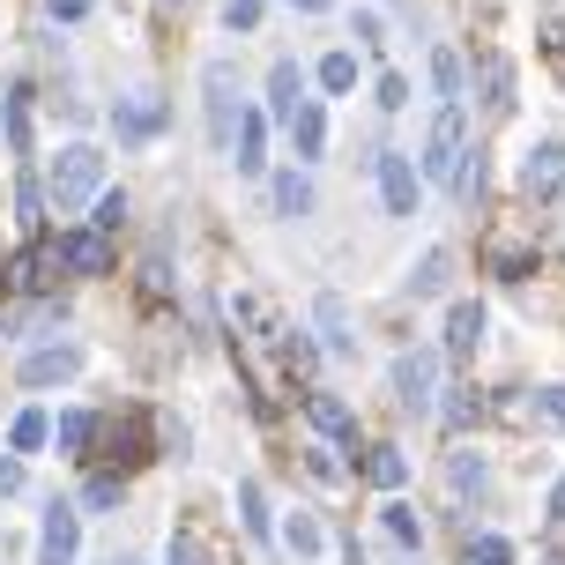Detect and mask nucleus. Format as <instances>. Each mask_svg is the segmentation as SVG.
Masks as SVG:
<instances>
[{"label": "nucleus", "mask_w": 565, "mask_h": 565, "mask_svg": "<svg viewBox=\"0 0 565 565\" xmlns=\"http://www.w3.org/2000/svg\"><path fill=\"white\" fill-rule=\"evenodd\" d=\"M113 565H135V558H113Z\"/></svg>", "instance_id": "44"}, {"label": "nucleus", "mask_w": 565, "mask_h": 565, "mask_svg": "<svg viewBox=\"0 0 565 565\" xmlns=\"http://www.w3.org/2000/svg\"><path fill=\"white\" fill-rule=\"evenodd\" d=\"M260 141H268V119L246 105V113H238V141H231V164H238V171H260V164H268V157H260Z\"/></svg>", "instance_id": "18"}, {"label": "nucleus", "mask_w": 565, "mask_h": 565, "mask_svg": "<svg viewBox=\"0 0 565 565\" xmlns=\"http://www.w3.org/2000/svg\"><path fill=\"white\" fill-rule=\"evenodd\" d=\"M75 543H83V529H75V507H45V536H38V565H75Z\"/></svg>", "instance_id": "12"}, {"label": "nucleus", "mask_w": 565, "mask_h": 565, "mask_svg": "<svg viewBox=\"0 0 565 565\" xmlns=\"http://www.w3.org/2000/svg\"><path fill=\"white\" fill-rule=\"evenodd\" d=\"M60 268H75V276H113V238H105V231H60Z\"/></svg>", "instance_id": "7"}, {"label": "nucleus", "mask_w": 565, "mask_h": 565, "mask_svg": "<svg viewBox=\"0 0 565 565\" xmlns=\"http://www.w3.org/2000/svg\"><path fill=\"white\" fill-rule=\"evenodd\" d=\"M53 439H60V447H67V454H83L89 439H97V417H89V409H67V417H60V431H53Z\"/></svg>", "instance_id": "25"}, {"label": "nucleus", "mask_w": 565, "mask_h": 565, "mask_svg": "<svg viewBox=\"0 0 565 565\" xmlns=\"http://www.w3.org/2000/svg\"><path fill=\"white\" fill-rule=\"evenodd\" d=\"M454 194H461V201H483V149H469V157H461V171H454Z\"/></svg>", "instance_id": "29"}, {"label": "nucleus", "mask_w": 565, "mask_h": 565, "mask_svg": "<svg viewBox=\"0 0 565 565\" xmlns=\"http://www.w3.org/2000/svg\"><path fill=\"white\" fill-rule=\"evenodd\" d=\"M521 186H529V201L565 194V141H536V149L521 157Z\"/></svg>", "instance_id": "6"}, {"label": "nucleus", "mask_w": 565, "mask_h": 565, "mask_svg": "<svg viewBox=\"0 0 565 565\" xmlns=\"http://www.w3.org/2000/svg\"><path fill=\"white\" fill-rule=\"evenodd\" d=\"M372 171H380V201H387V216H417V157H402V149H380L372 157Z\"/></svg>", "instance_id": "5"}, {"label": "nucleus", "mask_w": 565, "mask_h": 565, "mask_svg": "<svg viewBox=\"0 0 565 565\" xmlns=\"http://www.w3.org/2000/svg\"><path fill=\"white\" fill-rule=\"evenodd\" d=\"M75 372H83V350H75V342H45V350L23 358V387H60V380H75Z\"/></svg>", "instance_id": "9"}, {"label": "nucleus", "mask_w": 565, "mask_h": 565, "mask_svg": "<svg viewBox=\"0 0 565 565\" xmlns=\"http://www.w3.org/2000/svg\"><path fill=\"white\" fill-rule=\"evenodd\" d=\"M380 529H387V536H395L402 551H417V543H424V521H417V507H402V499H387V507H380Z\"/></svg>", "instance_id": "21"}, {"label": "nucleus", "mask_w": 565, "mask_h": 565, "mask_svg": "<svg viewBox=\"0 0 565 565\" xmlns=\"http://www.w3.org/2000/svg\"><path fill=\"white\" fill-rule=\"evenodd\" d=\"M402 105H409V75L387 67V75H380V113H402Z\"/></svg>", "instance_id": "35"}, {"label": "nucleus", "mask_w": 565, "mask_h": 565, "mask_svg": "<svg viewBox=\"0 0 565 565\" xmlns=\"http://www.w3.org/2000/svg\"><path fill=\"white\" fill-rule=\"evenodd\" d=\"M447 276H454V254H447V246H431V254L409 268V298H447Z\"/></svg>", "instance_id": "17"}, {"label": "nucleus", "mask_w": 565, "mask_h": 565, "mask_svg": "<svg viewBox=\"0 0 565 565\" xmlns=\"http://www.w3.org/2000/svg\"><path fill=\"white\" fill-rule=\"evenodd\" d=\"M268 201H276V216H290V224H298V216H312V179H306L298 164H290V171H276Z\"/></svg>", "instance_id": "15"}, {"label": "nucleus", "mask_w": 565, "mask_h": 565, "mask_svg": "<svg viewBox=\"0 0 565 565\" xmlns=\"http://www.w3.org/2000/svg\"><path fill=\"white\" fill-rule=\"evenodd\" d=\"M431 89H439L447 105H461V53H447V45L431 53Z\"/></svg>", "instance_id": "24"}, {"label": "nucleus", "mask_w": 565, "mask_h": 565, "mask_svg": "<svg viewBox=\"0 0 565 565\" xmlns=\"http://www.w3.org/2000/svg\"><path fill=\"white\" fill-rule=\"evenodd\" d=\"M312 75H320V89H335V97H342V89H358V60H350V53H328Z\"/></svg>", "instance_id": "26"}, {"label": "nucleus", "mask_w": 565, "mask_h": 565, "mask_svg": "<svg viewBox=\"0 0 565 565\" xmlns=\"http://www.w3.org/2000/svg\"><path fill=\"white\" fill-rule=\"evenodd\" d=\"M201 97H209V135H216V149L231 157L238 113H246V105H238V97H246V89H238V60H209V67H201Z\"/></svg>", "instance_id": "3"}, {"label": "nucleus", "mask_w": 565, "mask_h": 565, "mask_svg": "<svg viewBox=\"0 0 565 565\" xmlns=\"http://www.w3.org/2000/svg\"><path fill=\"white\" fill-rule=\"evenodd\" d=\"M268 105H276L282 127H290V113L306 105V67H298V60H276V67H268Z\"/></svg>", "instance_id": "13"}, {"label": "nucleus", "mask_w": 565, "mask_h": 565, "mask_svg": "<svg viewBox=\"0 0 565 565\" xmlns=\"http://www.w3.org/2000/svg\"><path fill=\"white\" fill-rule=\"evenodd\" d=\"M491 276H507V282L536 276V246H513V238H499V246H491Z\"/></svg>", "instance_id": "22"}, {"label": "nucleus", "mask_w": 565, "mask_h": 565, "mask_svg": "<svg viewBox=\"0 0 565 565\" xmlns=\"http://www.w3.org/2000/svg\"><path fill=\"white\" fill-rule=\"evenodd\" d=\"M171 565H216V551H209L194 529H179V536H171Z\"/></svg>", "instance_id": "30"}, {"label": "nucleus", "mask_w": 565, "mask_h": 565, "mask_svg": "<svg viewBox=\"0 0 565 565\" xmlns=\"http://www.w3.org/2000/svg\"><path fill=\"white\" fill-rule=\"evenodd\" d=\"M536 417L565 431V387H536Z\"/></svg>", "instance_id": "38"}, {"label": "nucleus", "mask_w": 565, "mask_h": 565, "mask_svg": "<svg viewBox=\"0 0 565 565\" xmlns=\"http://www.w3.org/2000/svg\"><path fill=\"white\" fill-rule=\"evenodd\" d=\"M477 89H483L491 113H513V60L507 53H483L477 60Z\"/></svg>", "instance_id": "14"}, {"label": "nucleus", "mask_w": 565, "mask_h": 565, "mask_svg": "<svg viewBox=\"0 0 565 565\" xmlns=\"http://www.w3.org/2000/svg\"><path fill=\"white\" fill-rule=\"evenodd\" d=\"M439 365H447V358L424 350V342L395 358V402L402 409H431V402H439Z\"/></svg>", "instance_id": "4"}, {"label": "nucleus", "mask_w": 565, "mask_h": 565, "mask_svg": "<svg viewBox=\"0 0 565 565\" xmlns=\"http://www.w3.org/2000/svg\"><path fill=\"white\" fill-rule=\"evenodd\" d=\"M320 328H328V350L342 358V350H350V335H342V306H335V298H320Z\"/></svg>", "instance_id": "37"}, {"label": "nucleus", "mask_w": 565, "mask_h": 565, "mask_svg": "<svg viewBox=\"0 0 565 565\" xmlns=\"http://www.w3.org/2000/svg\"><path fill=\"white\" fill-rule=\"evenodd\" d=\"M282 543H290L298 558H320V521H312V513H290V529H282Z\"/></svg>", "instance_id": "27"}, {"label": "nucleus", "mask_w": 565, "mask_h": 565, "mask_svg": "<svg viewBox=\"0 0 565 565\" xmlns=\"http://www.w3.org/2000/svg\"><path fill=\"white\" fill-rule=\"evenodd\" d=\"M113 127H119V141H149L157 127H164V97H157V89H135V97H119Z\"/></svg>", "instance_id": "10"}, {"label": "nucleus", "mask_w": 565, "mask_h": 565, "mask_svg": "<svg viewBox=\"0 0 565 565\" xmlns=\"http://www.w3.org/2000/svg\"><path fill=\"white\" fill-rule=\"evenodd\" d=\"M447 483H454V499H461V507H469V499H483V483H491V469H483V454H454L447 461Z\"/></svg>", "instance_id": "20"}, {"label": "nucleus", "mask_w": 565, "mask_h": 565, "mask_svg": "<svg viewBox=\"0 0 565 565\" xmlns=\"http://www.w3.org/2000/svg\"><path fill=\"white\" fill-rule=\"evenodd\" d=\"M45 8H53V23H83L89 15V0H45Z\"/></svg>", "instance_id": "42"}, {"label": "nucleus", "mask_w": 565, "mask_h": 565, "mask_svg": "<svg viewBox=\"0 0 565 565\" xmlns=\"http://www.w3.org/2000/svg\"><path fill=\"white\" fill-rule=\"evenodd\" d=\"M0 282H8V268H0Z\"/></svg>", "instance_id": "45"}, {"label": "nucleus", "mask_w": 565, "mask_h": 565, "mask_svg": "<svg viewBox=\"0 0 565 565\" xmlns=\"http://www.w3.org/2000/svg\"><path fill=\"white\" fill-rule=\"evenodd\" d=\"M8 491H23V461H15V454H0V499H8Z\"/></svg>", "instance_id": "41"}, {"label": "nucleus", "mask_w": 565, "mask_h": 565, "mask_svg": "<svg viewBox=\"0 0 565 565\" xmlns=\"http://www.w3.org/2000/svg\"><path fill=\"white\" fill-rule=\"evenodd\" d=\"M119 216H127V194H97V216H89V231H105V238H113Z\"/></svg>", "instance_id": "34"}, {"label": "nucleus", "mask_w": 565, "mask_h": 565, "mask_svg": "<svg viewBox=\"0 0 565 565\" xmlns=\"http://www.w3.org/2000/svg\"><path fill=\"white\" fill-rule=\"evenodd\" d=\"M45 439H53V424L38 417V409H23V417H15V454H30V447H45Z\"/></svg>", "instance_id": "32"}, {"label": "nucleus", "mask_w": 565, "mask_h": 565, "mask_svg": "<svg viewBox=\"0 0 565 565\" xmlns=\"http://www.w3.org/2000/svg\"><path fill=\"white\" fill-rule=\"evenodd\" d=\"M45 186H53V209L60 216H75L83 201H97V186H105V157L89 149V141H67L53 157V171H45Z\"/></svg>", "instance_id": "1"}, {"label": "nucleus", "mask_w": 565, "mask_h": 565, "mask_svg": "<svg viewBox=\"0 0 565 565\" xmlns=\"http://www.w3.org/2000/svg\"><path fill=\"white\" fill-rule=\"evenodd\" d=\"M477 342H483V306H477V298H461V306L447 312V342H439V358L469 365V358H477Z\"/></svg>", "instance_id": "11"}, {"label": "nucleus", "mask_w": 565, "mask_h": 565, "mask_svg": "<svg viewBox=\"0 0 565 565\" xmlns=\"http://www.w3.org/2000/svg\"><path fill=\"white\" fill-rule=\"evenodd\" d=\"M365 477L380 483V491H402V477H409V461H402V447H372Z\"/></svg>", "instance_id": "23"}, {"label": "nucleus", "mask_w": 565, "mask_h": 565, "mask_svg": "<svg viewBox=\"0 0 565 565\" xmlns=\"http://www.w3.org/2000/svg\"><path fill=\"white\" fill-rule=\"evenodd\" d=\"M298 8H306V15H320V8H335V0H298Z\"/></svg>", "instance_id": "43"}, {"label": "nucleus", "mask_w": 565, "mask_h": 565, "mask_svg": "<svg viewBox=\"0 0 565 565\" xmlns=\"http://www.w3.org/2000/svg\"><path fill=\"white\" fill-rule=\"evenodd\" d=\"M83 507H97V513H113V507H119V477H89V491H83Z\"/></svg>", "instance_id": "36"}, {"label": "nucleus", "mask_w": 565, "mask_h": 565, "mask_svg": "<svg viewBox=\"0 0 565 565\" xmlns=\"http://www.w3.org/2000/svg\"><path fill=\"white\" fill-rule=\"evenodd\" d=\"M260 15H268V0H224V23L231 30H260Z\"/></svg>", "instance_id": "33"}, {"label": "nucleus", "mask_w": 565, "mask_h": 565, "mask_svg": "<svg viewBox=\"0 0 565 565\" xmlns=\"http://www.w3.org/2000/svg\"><path fill=\"white\" fill-rule=\"evenodd\" d=\"M238 507H246V529H254V536H268V491H260L254 477L238 483Z\"/></svg>", "instance_id": "28"}, {"label": "nucleus", "mask_w": 565, "mask_h": 565, "mask_svg": "<svg viewBox=\"0 0 565 565\" xmlns=\"http://www.w3.org/2000/svg\"><path fill=\"white\" fill-rule=\"evenodd\" d=\"M306 417H312L320 439H358V417H350V402H335V395H306Z\"/></svg>", "instance_id": "16"}, {"label": "nucleus", "mask_w": 565, "mask_h": 565, "mask_svg": "<svg viewBox=\"0 0 565 565\" xmlns=\"http://www.w3.org/2000/svg\"><path fill=\"white\" fill-rule=\"evenodd\" d=\"M105 431V461H119V469H135V461H149V417L141 409H127V417L97 424Z\"/></svg>", "instance_id": "8"}, {"label": "nucleus", "mask_w": 565, "mask_h": 565, "mask_svg": "<svg viewBox=\"0 0 565 565\" xmlns=\"http://www.w3.org/2000/svg\"><path fill=\"white\" fill-rule=\"evenodd\" d=\"M543 536H551V551H565V477H558V491H551V529H543Z\"/></svg>", "instance_id": "39"}, {"label": "nucleus", "mask_w": 565, "mask_h": 565, "mask_svg": "<svg viewBox=\"0 0 565 565\" xmlns=\"http://www.w3.org/2000/svg\"><path fill=\"white\" fill-rule=\"evenodd\" d=\"M461 157H469V119H461V105H439V113H431V135H424V157H417V179L454 186Z\"/></svg>", "instance_id": "2"}, {"label": "nucleus", "mask_w": 565, "mask_h": 565, "mask_svg": "<svg viewBox=\"0 0 565 565\" xmlns=\"http://www.w3.org/2000/svg\"><path fill=\"white\" fill-rule=\"evenodd\" d=\"M290 149H298V157H320V149H328V113H320L312 97L290 113Z\"/></svg>", "instance_id": "19"}, {"label": "nucleus", "mask_w": 565, "mask_h": 565, "mask_svg": "<svg viewBox=\"0 0 565 565\" xmlns=\"http://www.w3.org/2000/svg\"><path fill=\"white\" fill-rule=\"evenodd\" d=\"M350 38H365V45H380L387 30H380V15H372V8H358V15H350Z\"/></svg>", "instance_id": "40"}, {"label": "nucleus", "mask_w": 565, "mask_h": 565, "mask_svg": "<svg viewBox=\"0 0 565 565\" xmlns=\"http://www.w3.org/2000/svg\"><path fill=\"white\" fill-rule=\"evenodd\" d=\"M461 565H513V543H507V536H477Z\"/></svg>", "instance_id": "31"}]
</instances>
